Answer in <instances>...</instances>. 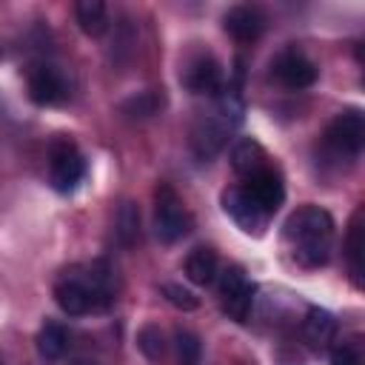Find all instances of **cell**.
Here are the masks:
<instances>
[{
	"label": "cell",
	"instance_id": "e0dca14e",
	"mask_svg": "<svg viewBox=\"0 0 365 365\" xmlns=\"http://www.w3.org/2000/svg\"><path fill=\"white\" fill-rule=\"evenodd\" d=\"M66 351H68V331L54 319L43 322V328L37 331V354L46 362H57Z\"/></svg>",
	"mask_w": 365,
	"mask_h": 365
},
{
	"label": "cell",
	"instance_id": "ac0fdd59",
	"mask_svg": "<svg viewBox=\"0 0 365 365\" xmlns=\"http://www.w3.org/2000/svg\"><path fill=\"white\" fill-rule=\"evenodd\" d=\"M74 17H77L83 34H88V37H100L108 29V11H106V3H100V0H80L74 6Z\"/></svg>",
	"mask_w": 365,
	"mask_h": 365
},
{
	"label": "cell",
	"instance_id": "5bb4252c",
	"mask_svg": "<svg viewBox=\"0 0 365 365\" xmlns=\"http://www.w3.org/2000/svg\"><path fill=\"white\" fill-rule=\"evenodd\" d=\"M302 336H305V342L311 348L325 351L334 342V336H336V319H334V314L325 311V308H319V305H311L308 314H305V319H302Z\"/></svg>",
	"mask_w": 365,
	"mask_h": 365
},
{
	"label": "cell",
	"instance_id": "277c9868",
	"mask_svg": "<svg viewBox=\"0 0 365 365\" xmlns=\"http://www.w3.org/2000/svg\"><path fill=\"white\" fill-rule=\"evenodd\" d=\"M86 174V160L80 154V148L68 140V137H57L48 148V180L54 185V191L68 194L77 188V182Z\"/></svg>",
	"mask_w": 365,
	"mask_h": 365
},
{
	"label": "cell",
	"instance_id": "d6986e66",
	"mask_svg": "<svg viewBox=\"0 0 365 365\" xmlns=\"http://www.w3.org/2000/svg\"><path fill=\"white\" fill-rule=\"evenodd\" d=\"M114 231H117L120 245H125V248H131L140 240V208L131 200H125L117 208V228Z\"/></svg>",
	"mask_w": 365,
	"mask_h": 365
},
{
	"label": "cell",
	"instance_id": "603a6c76",
	"mask_svg": "<svg viewBox=\"0 0 365 365\" xmlns=\"http://www.w3.org/2000/svg\"><path fill=\"white\" fill-rule=\"evenodd\" d=\"M137 348H140L151 362L163 359V354H165V336H163L160 325H154V322L143 325L140 334H137Z\"/></svg>",
	"mask_w": 365,
	"mask_h": 365
},
{
	"label": "cell",
	"instance_id": "6da1fadb",
	"mask_svg": "<svg viewBox=\"0 0 365 365\" xmlns=\"http://www.w3.org/2000/svg\"><path fill=\"white\" fill-rule=\"evenodd\" d=\"M285 242L302 268H319L331 259L334 248V220L319 205H302L285 220Z\"/></svg>",
	"mask_w": 365,
	"mask_h": 365
},
{
	"label": "cell",
	"instance_id": "7402d4cb",
	"mask_svg": "<svg viewBox=\"0 0 365 365\" xmlns=\"http://www.w3.org/2000/svg\"><path fill=\"white\" fill-rule=\"evenodd\" d=\"M163 103H165L163 94H157V91H140V94L128 97L120 106V111L128 114V117H154L163 108Z\"/></svg>",
	"mask_w": 365,
	"mask_h": 365
},
{
	"label": "cell",
	"instance_id": "3957f363",
	"mask_svg": "<svg viewBox=\"0 0 365 365\" xmlns=\"http://www.w3.org/2000/svg\"><path fill=\"white\" fill-rule=\"evenodd\" d=\"M54 302L68 317H83L88 311H100V302L88 282L86 265H74V268L63 271V277L54 282Z\"/></svg>",
	"mask_w": 365,
	"mask_h": 365
},
{
	"label": "cell",
	"instance_id": "4316f807",
	"mask_svg": "<svg viewBox=\"0 0 365 365\" xmlns=\"http://www.w3.org/2000/svg\"><path fill=\"white\" fill-rule=\"evenodd\" d=\"M0 57H3V48H0Z\"/></svg>",
	"mask_w": 365,
	"mask_h": 365
},
{
	"label": "cell",
	"instance_id": "7a4b0ae2",
	"mask_svg": "<svg viewBox=\"0 0 365 365\" xmlns=\"http://www.w3.org/2000/svg\"><path fill=\"white\" fill-rule=\"evenodd\" d=\"M154 225H157V237L163 242L182 240L194 225L185 202L180 200V194L168 182H160L154 188Z\"/></svg>",
	"mask_w": 365,
	"mask_h": 365
},
{
	"label": "cell",
	"instance_id": "9a60e30c",
	"mask_svg": "<svg viewBox=\"0 0 365 365\" xmlns=\"http://www.w3.org/2000/svg\"><path fill=\"white\" fill-rule=\"evenodd\" d=\"M231 165H234L237 174L251 177V174H257V171H262L268 165V154L257 140L245 137L231 148Z\"/></svg>",
	"mask_w": 365,
	"mask_h": 365
},
{
	"label": "cell",
	"instance_id": "cb8c5ba5",
	"mask_svg": "<svg viewBox=\"0 0 365 365\" xmlns=\"http://www.w3.org/2000/svg\"><path fill=\"white\" fill-rule=\"evenodd\" d=\"M163 297H165L174 308H180V311H197V308H200V297H197L194 291L182 288L180 282H163Z\"/></svg>",
	"mask_w": 365,
	"mask_h": 365
},
{
	"label": "cell",
	"instance_id": "30bf717a",
	"mask_svg": "<svg viewBox=\"0 0 365 365\" xmlns=\"http://www.w3.org/2000/svg\"><path fill=\"white\" fill-rule=\"evenodd\" d=\"M248 182L242 185L248 194H251V200L271 217L279 205H282V200H285V185H282V177H279V171L277 168H271V165H265L262 171H257V174H251V177H245Z\"/></svg>",
	"mask_w": 365,
	"mask_h": 365
},
{
	"label": "cell",
	"instance_id": "5b68a950",
	"mask_svg": "<svg viewBox=\"0 0 365 365\" xmlns=\"http://www.w3.org/2000/svg\"><path fill=\"white\" fill-rule=\"evenodd\" d=\"M234 128H237V125H234L217 106H214L211 114H202V117L194 123V128H191V151L197 154V160H202V163L214 160V157L225 148L228 134H231Z\"/></svg>",
	"mask_w": 365,
	"mask_h": 365
},
{
	"label": "cell",
	"instance_id": "44dd1931",
	"mask_svg": "<svg viewBox=\"0 0 365 365\" xmlns=\"http://www.w3.org/2000/svg\"><path fill=\"white\" fill-rule=\"evenodd\" d=\"M174 351H177V365H200L202 356V342L194 331L177 328L174 331Z\"/></svg>",
	"mask_w": 365,
	"mask_h": 365
},
{
	"label": "cell",
	"instance_id": "8992f818",
	"mask_svg": "<svg viewBox=\"0 0 365 365\" xmlns=\"http://www.w3.org/2000/svg\"><path fill=\"white\" fill-rule=\"evenodd\" d=\"M254 294H257V285L248 279V274L240 265H228L220 274V302H222V311L234 322L248 319L251 305H254Z\"/></svg>",
	"mask_w": 365,
	"mask_h": 365
},
{
	"label": "cell",
	"instance_id": "9c48e42d",
	"mask_svg": "<svg viewBox=\"0 0 365 365\" xmlns=\"http://www.w3.org/2000/svg\"><path fill=\"white\" fill-rule=\"evenodd\" d=\"M222 208H225V214L245 231V234H262L265 231V225H268V214L251 200V194L245 191V188H240V185H231V188H225L222 191Z\"/></svg>",
	"mask_w": 365,
	"mask_h": 365
},
{
	"label": "cell",
	"instance_id": "ba28073f",
	"mask_svg": "<svg viewBox=\"0 0 365 365\" xmlns=\"http://www.w3.org/2000/svg\"><path fill=\"white\" fill-rule=\"evenodd\" d=\"M180 80L194 94H217L225 86L222 83V66L208 51H197L194 57H188L182 71H180Z\"/></svg>",
	"mask_w": 365,
	"mask_h": 365
},
{
	"label": "cell",
	"instance_id": "4fadbf2b",
	"mask_svg": "<svg viewBox=\"0 0 365 365\" xmlns=\"http://www.w3.org/2000/svg\"><path fill=\"white\" fill-rule=\"evenodd\" d=\"M222 26L234 40L251 43L265 31V14L257 6H231L222 17Z\"/></svg>",
	"mask_w": 365,
	"mask_h": 365
},
{
	"label": "cell",
	"instance_id": "d4e9b609",
	"mask_svg": "<svg viewBox=\"0 0 365 365\" xmlns=\"http://www.w3.org/2000/svg\"><path fill=\"white\" fill-rule=\"evenodd\" d=\"M331 365H362V359L351 342H342V345L331 348Z\"/></svg>",
	"mask_w": 365,
	"mask_h": 365
},
{
	"label": "cell",
	"instance_id": "484cf974",
	"mask_svg": "<svg viewBox=\"0 0 365 365\" xmlns=\"http://www.w3.org/2000/svg\"><path fill=\"white\" fill-rule=\"evenodd\" d=\"M74 365H94V362H88V359H77Z\"/></svg>",
	"mask_w": 365,
	"mask_h": 365
},
{
	"label": "cell",
	"instance_id": "52a82bcc",
	"mask_svg": "<svg viewBox=\"0 0 365 365\" xmlns=\"http://www.w3.org/2000/svg\"><path fill=\"white\" fill-rule=\"evenodd\" d=\"M365 143V120L356 108L336 114L325 128V148L336 157H356Z\"/></svg>",
	"mask_w": 365,
	"mask_h": 365
},
{
	"label": "cell",
	"instance_id": "ffe728a7",
	"mask_svg": "<svg viewBox=\"0 0 365 365\" xmlns=\"http://www.w3.org/2000/svg\"><path fill=\"white\" fill-rule=\"evenodd\" d=\"M359 211L354 214L351 225H348V237H345V259H348V268H351V277L354 282L359 285L362 282V228H359Z\"/></svg>",
	"mask_w": 365,
	"mask_h": 365
},
{
	"label": "cell",
	"instance_id": "8fae6325",
	"mask_svg": "<svg viewBox=\"0 0 365 365\" xmlns=\"http://www.w3.org/2000/svg\"><path fill=\"white\" fill-rule=\"evenodd\" d=\"M274 77L285 86V88H308L314 86L317 80V66L297 48H288L282 51L277 60H274Z\"/></svg>",
	"mask_w": 365,
	"mask_h": 365
},
{
	"label": "cell",
	"instance_id": "7c38bea8",
	"mask_svg": "<svg viewBox=\"0 0 365 365\" xmlns=\"http://www.w3.org/2000/svg\"><path fill=\"white\" fill-rule=\"evenodd\" d=\"M66 94H68V83L54 66H34L29 71V97L37 106H54L66 100Z\"/></svg>",
	"mask_w": 365,
	"mask_h": 365
},
{
	"label": "cell",
	"instance_id": "2e32d148",
	"mask_svg": "<svg viewBox=\"0 0 365 365\" xmlns=\"http://www.w3.org/2000/svg\"><path fill=\"white\" fill-rule=\"evenodd\" d=\"M185 277H188L194 285H200V288L211 285L214 277H217V251L208 248V245L194 248V251L188 254V259H185Z\"/></svg>",
	"mask_w": 365,
	"mask_h": 365
}]
</instances>
